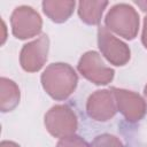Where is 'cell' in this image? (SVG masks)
I'll return each mask as SVG.
<instances>
[{"instance_id":"cell-1","label":"cell","mask_w":147,"mask_h":147,"mask_svg":"<svg viewBox=\"0 0 147 147\" xmlns=\"http://www.w3.org/2000/svg\"><path fill=\"white\" fill-rule=\"evenodd\" d=\"M78 77L67 63H52L41 75V85L46 93L55 100H65L75 91Z\"/></svg>"},{"instance_id":"cell-2","label":"cell","mask_w":147,"mask_h":147,"mask_svg":"<svg viewBox=\"0 0 147 147\" xmlns=\"http://www.w3.org/2000/svg\"><path fill=\"white\" fill-rule=\"evenodd\" d=\"M106 26L116 34L132 40L139 30V15L136 9L127 3L113 6L106 16Z\"/></svg>"},{"instance_id":"cell-3","label":"cell","mask_w":147,"mask_h":147,"mask_svg":"<svg viewBox=\"0 0 147 147\" xmlns=\"http://www.w3.org/2000/svg\"><path fill=\"white\" fill-rule=\"evenodd\" d=\"M45 126L53 137L67 138L72 136L77 130V116L70 107L56 105L45 115Z\"/></svg>"},{"instance_id":"cell-4","label":"cell","mask_w":147,"mask_h":147,"mask_svg":"<svg viewBox=\"0 0 147 147\" xmlns=\"http://www.w3.org/2000/svg\"><path fill=\"white\" fill-rule=\"evenodd\" d=\"M10 24L13 34L18 39H28L38 36L42 28L40 15L30 6L15 8L10 17Z\"/></svg>"},{"instance_id":"cell-5","label":"cell","mask_w":147,"mask_h":147,"mask_svg":"<svg viewBox=\"0 0 147 147\" xmlns=\"http://www.w3.org/2000/svg\"><path fill=\"white\" fill-rule=\"evenodd\" d=\"M77 68L83 77L95 85H107L113 80L115 74V71L107 67L101 56L94 51L84 53L79 59Z\"/></svg>"},{"instance_id":"cell-6","label":"cell","mask_w":147,"mask_h":147,"mask_svg":"<svg viewBox=\"0 0 147 147\" xmlns=\"http://www.w3.org/2000/svg\"><path fill=\"white\" fill-rule=\"evenodd\" d=\"M98 45L102 55L114 65H124L130 60V48L122 40L111 34L107 28L100 26L98 30Z\"/></svg>"},{"instance_id":"cell-7","label":"cell","mask_w":147,"mask_h":147,"mask_svg":"<svg viewBox=\"0 0 147 147\" xmlns=\"http://www.w3.org/2000/svg\"><path fill=\"white\" fill-rule=\"evenodd\" d=\"M49 39L47 34H41L36 40L23 46L20 54V63L28 72L39 71L47 61Z\"/></svg>"},{"instance_id":"cell-8","label":"cell","mask_w":147,"mask_h":147,"mask_svg":"<svg viewBox=\"0 0 147 147\" xmlns=\"http://www.w3.org/2000/svg\"><path fill=\"white\" fill-rule=\"evenodd\" d=\"M86 110L91 118L99 122L113 118L117 111V105L111 88L99 90L91 94L86 103Z\"/></svg>"},{"instance_id":"cell-9","label":"cell","mask_w":147,"mask_h":147,"mask_svg":"<svg viewBox=\"0 0 147 147\" xmlns=\"http://www.w3.org/2000/svg\"><path fill=\"white\" fill-rule=\"evenodd\" d=\"M111 91L115 95L117 110H119L129 122H138L145 116L147 110L146 102L139 94L117 87H113Z\"/></svg>"},{"instance_id":"cell-10","label":"cell","mask_w":147,"mask_h":147,"mask_svg":"<svg viewBox=\"0 0 147 147\" xmlns=\"http://www.w3.org/2000/svg\"><path fill=\"white\" fill-rule=\"evenodd\" d=\"M20 88L15 82L2 77L0 79V109L2 113L11 111L20 102Z\"/></svg>"},{"instance_id":"cell-11","label":"cell","mask_w":147,"mask_h":147,"mask_svg":"<svg viewBox=\"0 0 147 147\" xmlns=\"http://www.w3.org/2000/svg\"><path fill=\"white\" fill-rule=\"evenodd\" d=\"M75 5V1H44L42 10L53 22L63 23L74 13Z\"/></svg>"},{"instance_id":"cell-12","label":"cell","mask_w":147,"mask_h":147,"mask_svg":"<svg viewBox=\"0 0 147 147\" xmlns=\"http://www.w3.org/2000/svg\"><path fill=\"white\" fill-rule=\"evenodd\" d=\"M107 6V1H80L78 3V15L84 23L95 25L100 23L102 13Z\"/></svg>"},{"instance_id":"cell-13","label":"cell","mask_w":147,"mask_h":147,"mask_svg":"<svg viewBox=\"0 0 147 147\" xmlns=\"http://www.w3.org/2000/svg\"><path fill=\"white\" fill-rule=\"evenodd\" d=\"M90 147H124V146L117 137L105 133L95 137L94 140L91 142Z\"/></svg>"},{"instance_id":"cell-14","label":"cell","mask_w":147,"mask_h":147,"mask_svg":"<svg viewBox=\"0 0 147 147\" xmlns=\"http://www.w3.org/2000/svg\"><path fill=\"white\" fill-rule=\"evenodd\" d=\"M56 147H90V146L83 138H80L79 136L72 134L70 137L62 138L57 142Z\"/></svg>"},{"instance_id":"cell-15","label":"cell","mask_w":147,"mask_h":147,"mask_svg":"<svg viewBox=\"0 0 147 147\" xmlns=\"http://www.w3.org/2000/svg\"><path fill=\"white\" fill-rule=\"evenodd\" d=\"M141 41L144 46L147 48V16L144 18V29H142V36H141Z\"/></svg>"},{"instance_id":"cell-16","label":"cell","mask_w":147,"mask_h":147,"mask_svg":"<svg viewBox=\"0 0 147 147\" xmlns=\"http://www.w3.org/2000/svg\"><path fill=\"white\" fill-rule=\"evenodd\" d=\"M0 147H20V146L13 141H2Z\"/></svg>"},{"instance_id":"cell-17","label":"cell","mask_w":147,"mask_h":147,"mask_svg":"<svg viewBox=\"0 0 147 147\" xmlns=\"http://www.w3.org/2000/svg\"><path fill=\"white\" fill-rule=\"evenodd\" d=\"M136 5H138L144 11H147V1H134Z\"/></svg>"},{"instance_id":"cell-18","label":"cell","mask_w":147,"mask_h":147,"mask_svg":"<svg viewBox=\"0 0 147 147\" xmlns=\"http://www.w3.org/2000/svg\"><path fill=\"white\" fill-rule=\"evenodd\" d=\"M144 94H145V96L147 98V85L145 86V90H144Z\"/></svg>"}]
</instances>
